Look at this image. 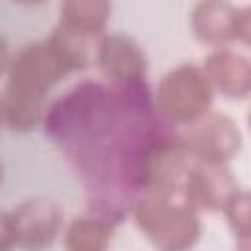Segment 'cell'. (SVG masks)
I'll return each mask as SVG.
<instances>
[{"instance_id": "cell-1", "label": "cell", "mask_w": 251, "mask_h": 251, "mask_svg": "<svg viewBox=\"0 0 251 251\" xmlns=\"http://www.w3.org/2000/svg\"><path fill=\"white\" fill-rule=\"evenodd\" d=\"M98 41L80 39L59 27L12 55L0 96L4 127L31 131L45 118L47 92L65 76L88 67Z\"/></svg>"}, {"instance_id": "cell-2", "label": "cell", "mask_w": 251, "mask_h": 251, "mask_svg": "<svg viewBox=\"0 0 251 251\" xmlns=\"http://www.w3.org/2000/svg\"><path fill=\"white\" fill-rule=\"evenodd\" d=\"M131 218L157 251H192L204 231L200 212L173 192H143L131 206Z\"/></svg>"}, {"instance_id": "cell-3", "label": "cell", "mask_w": 251, "mask_h": 251, "mask_svg": "<svg viewBox=\"0 0 251 251\" xmlns=\"http://www.w3.org/2000/svg\"><path fill=\"white\" fill-rule=\"evenodd\" d=\"M214 90L196 63L169 69L153 92V110L169 126H190L212 112Z\"/></svg>"}, {"instance_id": "cell-4", "label": "cell", "mask_w": 251, "mask_h": 251, "mask_svg": "<svg viewBox=\"0 0 251 251\" xmlns=\"http://www.w3.org/2000/svg\"><path fill=\"white\" fill-rule=\"evenodd\" d=\"M180 143L190 161L229 165L241 151L243 133L231 116L212 110L204 118L186 126Z\"/></svg>"}, {"instance_id": "cell-5", "label": "cell", "mask_w": 251, "mask_h": 251, "mask_svg": "<svg viewBox=\"0 0 251 251\" xmlns=\"http://www.w3.org/2000/svg\"><path fill=\"white\" fill-rule=\"evenodd\" d=\"M190 29L196 41L212 49L251 43V8L226 0H204L190 12Z\"/></svg>"}, {"instance_id": "cell-6", "label": "cell", "mask_w": 251, "mask_h": 251, "mask_svg": "<svg viewBox=\"0 0 251 251\" xmlns=\"http://www.w3.org/2000/svg\"><path fill=\"white\" fill-rule=\"evenodd\" d=\"M8 214L16 247L24 251H43L51 247L65 229V214L61 206L49 198L25 200Z\"/></svg>"}, {"instance_id": "cell-7", "label": "cell", "mask_w": 251, "mask_h": 251, "mask_svg": "<svg viewBox=\"0 0 251 251\" xmlns=\"http://www.w3.org/2000/svg\"><path fill=\"white\" fill-rule=\"evenodd\" d=\"M237 188V178L233 176L229 165L190 161L182 176L180 196L196 212L214 214L222 212L224 204Z\"/></svg>"}, {"instance_id": "cell-8", "label": "cell", "mask_w": 251, "mask_h": 251, "mask_svg": "<svg viewBox=\"0 0 251 251\" xmlns=\"http://www.w3.org/2000/svg\"><path fill=\"white\" fill-rule=\"evenodd\" d=\"M94 63L102 76L112 82V86H129L145 82L147 76V55L127 35L104 33L94 51Z\"/></svg>"}, {"instance_id": "cell-9", "label": "cell", "mask_w": 251, "mask_h": 251, "mask_svg": "<svg viewBox=\"0 0 251 251\" xmlns=\"http://www.w3.org/2000/svg\"><path fill=\"white\" fill-rule=\"evenodd\" d=\"M214 94L227 100H245L251 92V61L233 47L212 49L200 65Z\"/></svg>"}, {"instance_id": "cell-10", "label": "cell", "mask_w": 251, "mask_h": 251, "mask_svg": "<svg viewBox=\"0 0 251 251\" xmlns=\"http://www.w3.org/2000/svg\"><path fill=\"white\" fill-rule=\"evenodd\" d=\"M112 4L104 0H69L59 6V29L88 41H100L110 22Z\"/></svg>"}, {"instance_id": "cell-11", "label": "cell", "mask_w": 251, "mask_h": 251, "mask_svg": "<svg viewBox=\"0 0 251 251\" xmlns=\"http://www.w3.org/2000/svg\"><path fill=\"white\" fill-rule=\"evenodd\" d=\"M118 220L104 214H86L73 218L63 229L67 251H108Z\"/></svg>"}, {"instance_id": "cell-12", "label": "cell", "mask_w": 251, "mask_h": 251, "mask_svg": "<svg viewBox=\"0 0 251 251\" xmlns=\"http://www.w3.org/2000/svg\"><path fill=\"white\" fill-rule=\"evenodd\" d=\"M249 204H251L249 192L239 186L222 208V214H224V218H226L235 241H247L249 235H251Z\"/></svg>"}, {"instance_id": "cell-13", "label": "cell", "mask_w": 251, "mask_h": 251, "mask_svg": "<svg viewBox=\"0 0 251 251\" xmlns=\"http://www.w3.org/2000/svg\"><path fill=\"white\" fill-rule=\"evenodd\" d=\"M16 247L14 231L10 224V214L0 210V251H12Z\"/></svg>"}, {"instance_id": "cell-14", "label": "cell", "mask_w": 251, "mask_h": 251, "mask_svg": "<svg viewBox=\"0 0 251 251\" xmlns=\"http://www.w3.org/2000/svg\"><path fill=\"white\" fill-rule=\"evenodd\" d=\"M10 63H12V51H10V45H8L6 37L0 33V76H6V73L10 69Z\"/></svg>"}, {"instance_id": "cell-15", "label": "cell", "mask_w": 251, "mask_h": 251, "mask_svg": "<svg viewBox=\"0 0 251 251\" xmlns=\"http://www.w3.org/2000/svg\"><path fill=\"white\" fill-rule=\"evenodd\" d=\"M4 127V120H2V108H0V129Z\"/></svg>"}, {"instance_id": "cell-16", "label": "cell", "mask_w": 251, "mask_h": 251, "mask_svg": "<svg viewBox=\"0 0 251 251\" xmlns=\"http://www.w3.org/2000/svg\"><path fill=\"white\" fill-rule=\"evenodd\" d=\"M2 176H4V173H2V163H0V184H2Z\"/></svg>"}]
</instances>
